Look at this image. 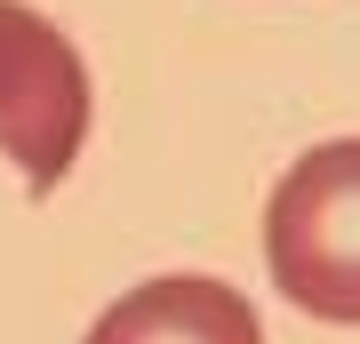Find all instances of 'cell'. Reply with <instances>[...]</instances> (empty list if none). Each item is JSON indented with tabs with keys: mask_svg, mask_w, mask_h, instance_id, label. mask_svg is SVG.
Here are the masks:
<instances>
[{
	"mask_svg": "<svg viewBox=\"0 0 360 344\" xmlns=\"http://www.w3.org/2000/svg\"><path fill=\"white\" fill-rule=\"evenodd\" d=\"M89 344H264V329L232 281L160 272V281H136L120 305H104Z\"/></svg>",
	"mask_w": 360,
	"mask_h": 344,
	"instance_id": "obj_3",
	"label": "cell"
},
{
	"mask_svg": "<svg viewBox=\"0 0 360 344\" xmlns=\"http://www.w3.org/2000/svg\"><path fill=\"white\" fill-rule=\"evenodd\" d=\"M89 144V64L25 0H0V153L25 168V192L49 200Z\"/></svg>",
	"mask_w": 360,
	"mask_h": 344,
	"instance_id": "obj_2",
	"label": "cell"
},
{
	"mask_svg": "<svg viewBox=\"0 0 360 344\" xmlns=\"http://www.w3.org/2000/svg\"><path fill=\"white\" fill-rule=\"evenodd\" d=\"M264 265L312 320L360 329V136H328L272 184Z\"/></svg>",
	"mask_w": 360,
	"mask_h": 344,
	"instance_id": "obj_1",
	"label": "cell"
}]
</instances>
